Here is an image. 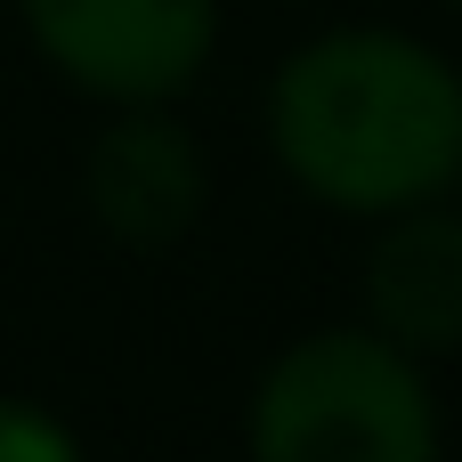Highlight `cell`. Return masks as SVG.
<instances>
[{
	"mask_svg": "<svg viewBox=\"0 0 462 462\" xmlns=\"http://www.w3.org/2000/svg\"><path fill=\"white\" fill-rule=\"evenodd\" d=\"M284 171L341 211H406L462 171V81L406 32H325L268 89Z\"/></svg>",
	"mask_w": 462,
	"mask_h": 462,
	"instance_id": "1",
	"label": "cell"
},
{
	"mask_svg": "<svg viewBox=\"0 0 462 462\" xmlns=\"http://www.w3.org/2000/svg\"><path fill=\"white\" fill-rule=\"evenodd\" d=\"M252 462H439V414L398 341L317 333L268 365Z\"/></svg>",
	"mask_w": 462,
	"mask_h": 462,
	"instance_id": "2",
	"label": "cell"
},
{
	"mask_svg": "<svg viewBox=\"0 0 462 462\" xmlns=\"http://www.w3.org/2000/svg\"><path fill=\"white\" fill-rule=\"evenodd\" d=\"M24 24L65 81L122 106H154L203 73L219 8L211 0H24Z\"/></svg>",
	"mask_w": 462,
	"mask_h": 462,
	"instance_id": "3",
	"label": "cell"
},
{
	"mask_svg": "<svg viewBox=\"0 0 462 462\" xmlns=\"http://www.w3.org/2000/svg\"><path fill=\"white\" fill-rule=\"evenodd\" d=\"M81 187H89V211L114 244L130 252H162L195 227L203 211V162H195V138L162 114H122L89 138V162H81Z\"/></svg>",
	"mask_w": 462,
	"mask_h": 462,
	"instance_id": "4",
	"label": "cell"
},
{
	"mask_svg": "<svg viewBox=\"0 0 462 462\" xmlns=\"http://www.w3.org/2000/svg\"><path fill=\"white\" fill-rule=\"evenodd\" d=\"M365 309L398 349H462V219L414 211L365 260Z\"/></svg>",
	"mask_w": 462,
	"mask_h": 462,
	"instance_id": "5",
	"label": "cell"
},
{
	"mask_svg": "<svg viewBox=\"0 0 462 462\" xmlns=\"http://www.w3.org/2000/svg\"><path fill=\"white\" fill-rule=\"evenodd\" d=\"M0 462H81V447H73L65 422H49L41 406L0 398Z\"/></svg>",
	"mask_w": 462,
	"mask_h": 462,
	"instance_id": "6",
	"label": "cell"
}]
</instances>
